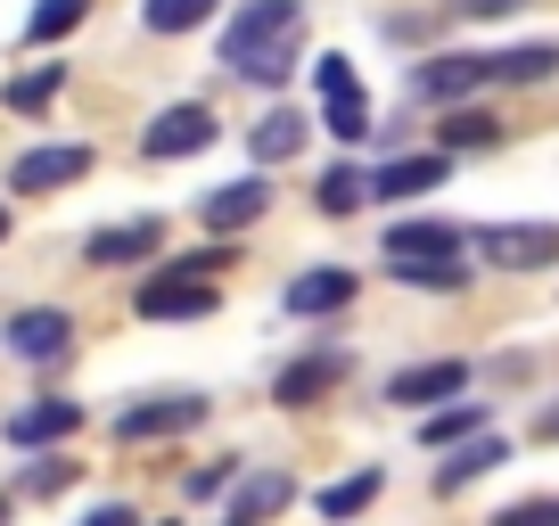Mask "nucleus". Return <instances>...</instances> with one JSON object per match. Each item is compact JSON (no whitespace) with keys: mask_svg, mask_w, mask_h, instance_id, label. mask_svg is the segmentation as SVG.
I'll return each instance as SVG.
<instances>
[{"mask_svg":"<svg viewBox=\"0 0 559 526\" xmlns=\"http://www.w3.org/2000/svg\"><path fill=\"white\" fill-rule=\"evenodd\" d=\"M297 41H305V0H239L230 25H223V67L239 83L272 91L297 67Z\"/></svg>","mask_w":559,"mask_h":526,"instance_id":"nucleus-1","label":"nucleus"},{"mask_svg":"<svg viewBox=\"0 0 559 526\" xmlns=\"http://www.w3.org/2000/svg\"><path fill=\"white\" fill-rule=\"evenodd\" d=\"M486 83H493V50H437L419 67H403V99L412 107H461Z\"/></svg>","mask_w":559,"mask_h":526,"instance_id":"nucleus-2","label":"nucleus"},{"mask_svg":"<svg viewBox=\"0 0 559 526\" xmlns=\"http://www.w3.org/2000/svg\"><path fill=\"white\" fill-rule=\"evenodd\" d=\"M214 304H223V280H198V272H148L140 280V297H132V313L140 321H206Z\"/></svg>","mask_w":559,"mask_h":526,"instance_id":"nucleus-3","label":"nucleus"},{"mask_svg":"<svg viewBox=\"0 0 559 526\" xmlns=\"http://www.w3.org/2000/svg\"><path fill=\"white\" fill-rule=\"evenodd\" d=\"M214 107H198V99H181V107H165V116H148V132H140V157L148 165H181V157H198V148H214Z\"/></svg>","mask_w":559,"mask_h":526,"instance_id":"nucleus-4","label":"nucleus"},{"mask_svg":"<svg viewBox=\"0 0 559 526\" xmlns=\"http://www.w3.org/2000/svg\"><path fill=\"white\" fill-rule=\"evenodd\" d=\"M469 247H477V263H493V272H543V263H559V230L551 223H486Z\"/></svg>","mask_w":559,"mask_h":526,"instance_id":"nucleus-5","label":"nucleus"},{"mask_svg":"<svg viewBox=\"0 0 559 526\" xmlns=\"http://www.w3.org/2000/svg\"><path fill=\"white\" fill-rule=\"evenodd\" d=\"M469 255V230L437 223V214H412V223L386 230V272H412V263H461Z\"/></svg>","mask_w":559,"mask_h":526,"instance_id":"nucleus-6","label":"nucleus"},{"mask_svg":"<svg viewBox=\"0 0 559 526\" xmlns=\"http://www.w3.org/2000/svg\"><path fill=\"white\" fill-rule=\"evenodd\" d=\"M91 141H58V148H25L17 165H9V198H41V190H67V181L91 174Z\"/></svg>","mask_w":559,"mask_h":526,"instance_id":"nucleus-7","label":"nucleus"},{"mask_svg":"<svg viewBox=\"0 0 559 526\" xmlns=\"http://www.w3.org/2000/svg\"><path fill=\"white\" fill-rule=\"evenodd\" d=\"M0 346L17 354V362H67V346H74V321L58 313V304H25V313H9V330H0Z\"/></svg>","mask_w":559,"mask_h":526,"instance_id":"nucleus-8","label":"nucleus"},{"mask_svg":"<svg viewBox=\"0 0 559 526\" xmlns=\"http://www.w3.org/2000/svg\"><path fill=\"white\" fill-rule=\"evenodd\" d=\"M206 420V395H148V404H132L116 420L123 444H157V437H190V428Z\"/></svg>","mask_w":559,"mask_h":526,"instance_id":"nucleus-9","label":"nucleus"},{"mask_svg":"<svg viewBox=\"0 0 559 526\" xmlns=\"http://www.w3.org/2000/svg\"><path fill=\"white\" fill-rule=\"evenodd\" d=\"M386 395H395L403 411H437L444 395H469V362H461V354H444V362H412V370L386 379Z\"/></svg>","mask_w":559,"mask_h":526,"instance_id":"nucleus-10","label":"nucleus"},{"mask_svg":"<svg viewBox=\"0 0 559 526\" xmlns=\"http://www.w3.org/2000/svg\"><path fill=\"white\" fill-rule=\"evenodd\" d=\"M330 386H346V354H337V346H321V354H297V362H280V379H272V404L305 411V404H321Z\"/></svg>","mask_w":559,"mask_h":526,"instance_id":"nucleus-11","label":"nucleus"},{"mask_svg":"<svg viewBox=\"0 0 559 526\" xmlns=\"http://www.w3.org/2000/svg\"><path fill=\"white\" fill-rule=\"evenodd\" d=\"M346 304H354V272H346V263L297 272V280L280 288V313H288V321H321V313H346Z\"/></svg>","mask_w":559,"mask_h":526,"instance_id":"nucleus-12","label":"nucleus"},{"mask_svg":"<svg viewBox=\"0 0 559 526\" xmlns=\"http://www.w3.org/2000/svg\"><path fill=\"white\" fill-rule=\"evenodd\" d=\"M165 247V223L157 214H140V223H116V230H91L83 239V263H99V272H116V263H148Z\"/></svg>","mask_w":559,"mask_h":526,"instance_id":"nucleus-13","label":"nucleus"},{"mask_svg":"<svg viewBox=\"0 0 559 526\" xmlns=\"http://www.w3.org/2000/svg\"><path fill=\"white\" fill-rule=\"evenodd\" d=\"M83 428V404L74 395H41V404H17L9 411V444H58Z\"/></svg>","mask_w":559,"mask_h":526,"instance_id":"nucleus-14","label":"nucleus"},{"mask_svg":"<svg viewBox=\"0 0 559 526\" xmlns=\"http://www.w3.org/2000/svg\"><path fill=\"white\" fill-rule=\"evenodd\" d=\"M263 206H272V190H263V181L247 174V181H223V190H206V198H198V223H206V230H247Z\"/></svg>","mask_w":559,"mask_h":526,"instance_id":"nucleus-15","label":"nucleus"},{"mask_svg":"<svg viewBox=\"0 0 559 526\" xmlns=\"http://www.w3.org/2000/svg\"><path fill=\"white\" fill-rule=\"evenodd\" d=\"M453 174V157L444 148H428V157H395L370 174V198H419V190H437V181Z\"/></svg>","mask_w":559,"mask_h":526,"instance_id":"nucleus-16","label":"nucleus"},{"mask_svg":"<svg viewBox=\"0 0 559 526\" xmlns=\"http://www.w3.org/2000/svg\"><path fill=\"white\" fill-rule=\"evenodd\" d=\"M288 502H297V477H288V469H255V477L239 486V502H230V518L263 526V518H280Z\"/></svg>","mask_w":559,"mask_h":526,"instance_id":"nucleus-17","label":"nucleus"},{"mask_svg":"<svg viewBox=\"0 0 559 526\" xmlns=\"http://www.w3.org/2000/svg\"><path fill=\"white\" fill-rule=\"evenodd\" d=\"M502 437H493V428H486V437H469V444H453V461H444V469H437V493H461V486H469V477H486V469H502Z\"/></svg>","mask_w":559,"mask_h":526,"instance_id":"nucleus-18","label":"nucleus"},{"mask_svg":"<svg viewBox=\"0 0 559 526\" xmlns=\"http://www.w3.org/2000/svg\"><path fill=\"white\" fill-rule=\"evenodd\" d=\"M247 141H255V165H288V157L305 148V116H297V107H272Z\"/></svg>","mask_w":559,"mask_h":526,"instance_id":"nucleus-19","label":"nucleus"},{"mask_svg":"<svg viewBox=\"0 0 559 526\" xmlns=\"http://www.w3.org/2000/svg\"><path fill=\"white\" fill-rule=\"evenodd\" d=\"M437 141H444V157H469V148H493V141H502V123H493L486 107H453V116L437 123Z\"/></svg>","mask_w":559,"mask_h":526,"instance_id":"nucleus-20","label":"nucleus"},{"mask_svg":"<svg viewBox=\"0 0 559 526\" xmlns=\"http://www.w3.org/2000/svg\"><path fill=\"white\" fill-rule=\"evenodd\" d=\"M214 9L223 0H140V25L148 34H198V25H214Z\"/></svg>","mask_w":559,"mask_h":526,"instance_id":"nucleus-21","label":"nucleus"},{"mask_svg":"<svg viewBox=\"0 0 559 526\" xmlns=\"http://www.w3.org/2000/svg\"><path fill=\"white\" fill-rule=\"evenodd\" d=\"M313 206H321V214L370 206V174H362V165H330V174H321V190H313Z\"/></svg>","mask_w":559,"mask_h":526,"instance_id":"nucleus-22","label":"nucleus"},{"mask_svg":"<svg viewBox=\"0 0 559 526\" xmlns=\"http://www.w3.org/2000/svg\"><path fill=\"white\" fill-rule=\"evenodd\" d=\"M58 91H67V67H34V74H9V91H0V99L17 107V116H41Z\"/></svg>","mask_w":559,"mask_h":526,"instance_id":"nucleus-23","label":"nucleus"},{"mask_svg":"<svg viewBox=\"0 0 559 526\" xmlns=\"http://www.w3.org/2000/svg\"><path fill=\"white\" fill-rule=\"evenodd\" d=\"M379 486H386L379 469H354V477H337V486H321V518H354V510H370Z\"/></svg>","mask_w":559,"mask_h":526,"instance_id":"nucleus-24","label":"nucleus"},{"mask_svg":"<svg viewBox=\"0 0 559 526\" xmlns=\"http://www.w3.org/2000/svg\"><path fill=\"white\" fill-rule=\"evenodd\" d=\"M83 17H91V0H41L34 17H25V41H58V34H74Z\"/></svg>","mask_w":559,"mask_h":526,"instance_id":"nucleus-25","label":"nucleus"},{"mask_svg":"<svg viewBox=\"0 0 559 526\" xmlns=\"http://www.w3.org/2000/svg\"><path fill=\"white\" fill-rule=\"evenodd\" d=\"M330 132H337V141H370V99H362V83H354V91H330Z\"/></svg>","mask_w":559,"mask_h":526,"instance_id":"nucleus-26","label":"nucleus"},{"mask_svg":"<svg viewBox=\"0 0 559 526\" xmlns=\"http://www.w3.org/2000/svg\"><path fill=\"white\" fill-rule=\"evenodd\" d=\"M469 437H486V404H453L428 420V444H469Z\"/></svg>","mask_w":559,"mask_h":526,"instance_id":"nucleus-27","label":"nucleus"},{"mask_svg":"<svg viewBox=\"0 0 559 526\" xmlns=\"http://www.w3.org/2000/svg\"><path fill=\"white\" fill-rule=\"evenodd\" d=\"M526 0H444V17L453 25H493V17H519Z\"/></svg>","mask_w":559,"mask_h":526,"instance_id":"nucleus-28","label":"nucleus"},{"mask_svg":"<svg viewBox=\"0 0 559 526\" xmlns=\"http://www.w3.org/2000/svg\"><path fill=\"white\" fill-rule=\"evenodd\" d=\"M493 526H559V493H535V502L493 510Z\"/></svg>","mask_w":559,"mask_h":526,"instance_id":"nucleus-29","label":"nucleus"},{"mask_svg":"<svg viewBox=\"0 0 559 526\" xmlns=\"http://www.w3.org/2000/svg\"><path fill=\"white\" fill-rule=\"evenodd\" d=\"M239 486V461H214V469H190V502H214V493Z\"/></svg>","mask_w":559,"mask_h":526,"instance_id":"nucleus-30","label":"nucleus"},{"mask_svg":"<svg viewBox=\"0 0 559 526\" xmlns=\"http://www.w3.org/2000/svg\"><path fill=\"white\" fill-rule=\"evenodd\" d=\"M313 83H321V99H330V91H354V67H346V50L313 58Z\"/></svg>","mask_w":559,"mask_h":526,"instance_id":"nucleus-31","label":"nucleus"},{"mask_svg":"<svg viewBox=\"0 0 559 526\" xmlns=\"http://www.w3.org/2000/svg\"><path fill=\"white\" fill-rule=\"evenodd\" d=\"M83 526H140V510H132V502H99Z\"/></svg>","mask_w":559,"mask_h":526,"instance_id":"nucleus-32","label":"nucleus"},{"mask_svg":"<svg viewBox=\"0 0 559 526\" xmlns=\"http://www.w3.org/2000/svg\"><path fill=\"white\" fill-rule=\"evenodd\" d=\"M535 437H543V444H559V404H551V411H535Z\"/></svg>","mask_w":559,"mask_h":526,"instance_id":"nucleus-33","label":"nucleus"},{"mask_svg":"<svg viewBox=\"0 0 559 526\" xmlns=\"http://www.w3.org/2000/svg\"><path fill=\"white\" fill-rule=\"evenodd\" d=\"M0 239H9V206H0Z\"/></svg>","mask_w":559,"mask_h":526,"instance_id":"nucleus-34","label":"nucleus"},{"mask_svg":"<svg viewBox=\"0 0 559 526\" xmlns=\"http://www.w3.org/2000/svg\"><path fill=\"white\" fill-rule=\"evenodd\" d=\"M0 526H9V493H0Z\"/></svg>","mask_w":559,"mask_h":526,"instance_id":"nucleus-35","label":"nucleus"},{"mask_svg":"<svg viewBox=\"0 0 559 526\" xmlns=\"http://www.w3.org/2000/svg\"><path fill=\"white\" fill-rule=\"evenodd\" d=\"M230 526H247V518H230Z\"/></svg>","mask_w":559,"mask_h":526,"instance_id":"nucleus-36","label":"nucleus"}]
</instances>
